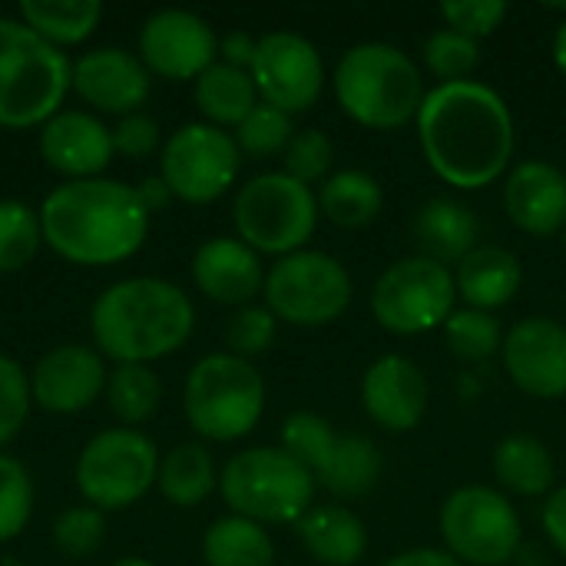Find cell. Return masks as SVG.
<instances>
[{"label":"cell","mask_w":566,"mask_h":566,"mask_svg":"<svg viewBox=\"0 0 566 566\" xmlns=\"http://www.w3.org/2000/svg\"><path fill=\"white\" fill-rule=\"evenodd\" d=\"M428 166L458 189L497 182L514 156V116L501 93L478 80L434 86L418 113Z\"/></svg>","instance_id":"1"},{"label":"cell","mask_w":566,"mask_h":566,"mask_svg":"<svg viewBox=\"0 0 566 566\" xmlns=\"http://www.w3.org/2000/svg\"><path fill=\"white\" fill-rule=\"evenodd\" d=\"M43 239L76 265H113L139 252L149 209L136 186L116 179H76L53 189L40 209Z\"/></svg>","instance_id":"2"},{"label":"cell","mask_w":566,"mask_h":566,"mask_svg":"<svg viewBox=\"0 0 566 566\" xmlns=\"http://www.w3.org/2000/svg\"><path fill=\"white\" fill-rule=\"evenodd\" d=\"M189 295L163 279H126L109 285L90 315L96 348L119 365H146L172 355L192 335Z\"/></svg>","instance_id":"3"},{"label":"cell","mask_w":566,"mask_h":566,"mask_svg":"<svg viewBox=\"0 0 566 566\" xmlns=\"http://www.w3.org/2000/svg\"><path fill=\"white\" fill-rule=\"evenodd\" d=\"M338 106L368 129H401L418 119L424 80L418 63L391 43H358L335 66Z\"/></svg>","instance_id":"4"},{"label":"cell","mask_w":566,"mask_h":566,"mask_svg":"<svg viewBox=\"0 0 566 566\" xmlns=\"http://www.w3.org/2000/svg\"><path fill=\"white\" fill-rule=\"evenodd\" d=\"M70 86L73 66L66 53L27 23L0 17V126L30 129L50 123Z\"/></svg>","instance_id":"5"},{"label":"cell","mask_w":566,"mask_h":566,"mask_svg":"<svg viewBox=\"0 0 566 566\" xmlns=\"http://www.w3.org/2000/svg\"><path fill=\"white\" fill-rule=\"evenodd\" d=\"M222 501L255 524H298L315 504V478L285 448L239 451L219 478Z\"/></svg>","instance_id":"6"},{"label":"cell","mask_w":566,"mask_h":566,"mask_svg":"<svg viewBox=\"0 0 566 566\" xmlns=\"http://www.w3.org/2000/svg\"><path fill=\"white\" fill-rule=\"evenodd\" d=\"M186 421L209 441L245 438L265 411V381L239 355H206L186 378Z\"/></svg>","instance_id":"7"},{"label":"cell","mask_w":566,"mask_h":566,"mask_svg":"<svg viewBox=\"0 0 566 566\" xmlns=\"http://www.w3.org/2000/svg\"><path fill=\"white\" fill-rule=\"evenodd\" d=\"M239 239L265 255L302 252L318 226V199L308 186L285 172H262L249 179L235 196Z\"/></svg>","instance_id":"8"},{"label":"cell","mask_w":566,"mask_h":566,"mask_svg":"<svg viewBox=\"0 0 566 566\" xmlns=\"http://www.w3.org/2000/svg\"><path fill=\"white\" fill-rule=\"evenodd\" d=\"M262 295L275 318L318 328L342 318L352 305V275L335 255L302 249L269 269Z\"/></svg>","instance_id":"9"},{"label":"cell","mask_w":566,"mask_h":566,"mask_svg":"<svg viewBox=\"0 0 566 566\" xmlns=\"http://www.w3.org/2000/svg\"><path fill=\"white\" fill-rule=\"evenodd\" d=\"M454 272L434 259L408 255L388 265L371 289V315L391 335H424L454 315Z\"/></svg>","instance_id":"10"},{"label":"cell","mask_w":566,"mask_h":566,"mask_svg":"<svg viewBox=\"0 0 566 566\" xmlns=\"http://www.w3.org/2000/svg\"><path fill=\"white\" fill-rule=\"evenodd\" d=\"M159 478L156 444L133 428L99 431L76 461V488L96 511H123Z\"/></svg>","instance_id":"11"},{"label":"cell","mask_w":566,"mask_h":566,"mask_svg":"<svg viewBox=\"0 0 566 566\" xmlns=\"http://www.w3.org/2000/svg\"><path fill=\"white\" fill-rule=\"evenodd\" d=\"M441 537L461 564L504 566L521 551V517L501 491L468 484L444 501Z\"/></svg>","instance_id":"12"},{"label":"cell","mask_w":566,"mask_h":566,"mask_svg":"<svg viewBox=\"0 0 566 566\" xmlns=\"http://www.w3.org/2000/svg\"><path fill=\"white\" fill-rule=\"evenodd\" d=\"M242 166L235 136L209 123H189L163 146V182L172 196L192 206L216 202L229 192Z\"/></svg>","instance_id":"13"},{"label":"cell","mask_w":566,"mask_h":566,"mask_svg":"<svg viewBox=\"0 0 566 566\" xmlns=\"http://www.w3.org/2000/svg\"><path fill=\"white\" fill-rule=\"evenodd\" d=\"M252 80L262 96V103L282 109V113H305L318 103L325 90V63L312 40L279 30L265 33L259 40L255 60H252Z\"/></svg>","instance_id":"14"},{"label":"cell","mask_w":566,"mask_h":566,"mask_svg":"<svg viewBox=\"0 0 566 566\" xmlns=\"http://www.w3.org/2000/svg\"><path fill=\"white\" fill-rule=\"evenodd\" d=\"M143 66L166 80H199L219 53L212 27L189 10H159L139 33Z\"/></svg>","instance_id":"15"},{"label":"cell","mask_w":566,"mask_h":566,"mask_svg":"<svg viewBox=\"0 0 566 566\" xmlns=\"http://www.w3.org/2000/svg\"><path fill=\"white\" fill-rule=\"evenodd\" d=\"M504 371L531 398L566 395V325L554 318H524L504 335Z\"/></svg>","instance_id":"16"},{"label":"cell","mask_w":566,"mask_h":566,"mask_svg":"<svg viewBox=\"0 0 566 566\" xmlns=\"http://www.w3.org/2000/svg\"><path fill=\"white\" fill-rule=\"evenodd\" d=\"M106 385L99 352L86 345H60L46 352L30 375V398L56 415H76L90 408Z\"/></svg>","instance_id":"17"},{"label":"cell","mask_w":566,"mask_h":566,"mask_svg":"<svg viewBox=\"0 0 566 566\" xmlns=\"http://www.w3.org/2000/svg\"><path fill=\"white\" fill-rule=\"evenodd\" d=\"M428 378L405 355L378 358L361 378V405L375 424L385 431H411L428 411Z\"/></svg>","instance_id":"18"},{"label":"cell","mask_w":566,"mask_h":566,"mask_svg":"<svg viewBox=\"0 0 566 566\" xmlns=\"http://www.w3.org/2000/svg\"><path fill=\"white\" fill-rule=\"evenodd\" d=\"M507 219L537 239H551L566 229V172L547 159H527L514 166L504 186Z\"/></svg>","instance_id":"19"},{"label":"cell","mask_w":566,"mask_h":566,"mask_svg":"<svg viewBox=\"0 0 566 566\" xmlns=\"http://www.w3.org/2000/svg\"><path fill=\"white\" fill-rule=\"evenodd\" d=\"M73 90L103 113L133 116L149 96V70L133 53L103 46L76 60Z\"/></svg>","instance_id":"20"},{"label":"cell","mask_w":566,"mask_h":566,"mask_svg":"<svg viewBox=\"0 0 566 566\" xmlns=\"http://www.w3.org/2000/svg\"><path fill=\"white\" fill-rule=\"evenodd\" d=\"M40 153L50 169L60 176L76 179H96L109 159H113V129H106L96 116L90 113H56L50 123H43L40 133Z\"/></svg>","instance_id":"21"},{"label":"cell","mask_w":566,"mask_h":566,"mask_svg":"<svg viewBox=\"0 0 566 566\" xmlns=\"http://www.w3.org/2000/svg\"><path fill=\"white\" fill-rule=\"evenodd\" d=\"M192 279L199 292H206L212 302L242 308L265 285L259 252L249 249L242 239H209L206 245H199L192 259Z\"/></svg>","instance_id":"22"},{"label":"cell","mask_w":566,"mask_h":566,"mask_svg":"<svg viewBox=\"0 0 566 566\" xmlns=\"http://www.w3.org/2000/svg\"><path fill=\"white\" fill-rule=\"evenodd\" d=\"M415 245L424 259H434L441 265H458L478 249L481 239V222L471 212V206L451 199V196H434L428 199L418 216H415Z\"/></svg>","instance_id":"23"},{"label":"cell","mask_w":566,"mask_h":566,"mask_svg":"<svg viewBox=\"0 0 566 566\" xmlns=\"http://www.w3.org/2000/svg\"><path fill=\"white\" fill-rule=\"evenodd\" d=\"M521 259L504 245H478L468 259L458 262L454 285L468 308L494 312L521 292Z\"/></svg>","instance_id":"24"},{"label":"cell","mask_w":566,"mask_h":566,"mask_svg":"<svg viewBox=\"0 0 566 566\" xmlns=\"http://www.w3.org/2000/svg\"><path fill=\"white\" fill-rule=\"evenodd\" d=\"M298 541L305 551L325 566H355L368 551V531L355 511L338 504L312 507L298 524Z\"/></svg>","instance_id":"25"},{"label":"cell","mask_w":566,"mask_h":566,"mask_svg":"<svg viewBox=\"0 0 566 566\" xmlns=\"http://www.w3.org/2000/svg\"><path fill=\"white\" fill-rule=\"evenodd\" d=\"M381 451L365 434H338L332 454L315 474V484L335 497H365L381 481Z\"/></svg>","instance_id":"26"},{"label":"cell","mask_w":566,"mask_h":566,"mask_svg":"<svg viewBox=\"0 0 566 566\" xmlns=\"http://www.w3.org/2000/svg\"><path fill=\"white\" fill-rule=\"evenodd\" d=\"M196 106L209 119V126H239L255 106H259V90L249 70L229 66V63H212L199 80H196Z\"/></svg>","instance_id":"27"},{"label":"cell","mask_w":566,"mask_h":566,"mask_svg":"<svg viewBox=\"0 0 566 566\" xmlns=\"http://www.w3.org/2000/svg\"><path fill=\"white\" fill-rule=\"evenodd\" d=\"M315 199H318V212H325L342 229L371 226L385 206L381 182L365 169H345L328 176Z\"/></svg>","instance_id":"28"},{"label":"cell","mask_w":566,"mask_h":566,"mask_svg":"<svg viewBox=\"0 0 566 566\" xmlns=\"http://www.w3.org/2000/svg\"><path fill=\"white\" fill-rule=\"evenodd\" d=\"M554 458L544 441L511 434L494 448V478L521 497H541L554 488Z\"/></svg>","instance_id":"29"},{"label":"cell","mask_w":566,"mask_h":566,"mask_svg":"<svg viewBox=\"0 0 566 566\" xmlns=\"http://www.w3.org/2000/svg\"><path fill=\"white\" fill-rule=\"evenodd\" d=\"M202 557L209 566H272L275 544L262 524L232 514L206 531Z\"/></svg>","instance_id":"30"},{"label":"cell","mask_w":566,"mask_h":566,"mask_svg":"<svg viewBox=\"0 0 566 566\" xmlns=\"http://www.w3.org/2000/svg\"><path fill=\"white\" fill-rule=\"evenodd\" d=\"M156 481H159V491L169 504L196 507L212 494L219 474H216L212 454L202 444H179L159 461Z\"/></svg>","instance_id":"31"},{"label":"cell","mask_w":566,"mask_h":566,"mask_svg":"<svg viewBox=\"0 0 566 566\" xmlns=\"http://www.w3.org/2000/svg\"><path fill=\"white\" fill-rule=\"evenodd\" d=\"M20 17L53 46H70L83 43L96 30L103 7L96 0H23Z\"/></svg>","instance_id":"32"},{"label":"cell","mask_w":566,"mask_h":566,"mask_svg":"<svg viewBox=\"0 0 566 566\" xmlns=\"http://www.w3.org/2000/svg\"><path fill=\"white\" fill-rule=\"evenodd\" d=\"M106 398L123 424H143L156 415L163 385L146 365H119L106 381Z\"/></svg>","instance_id":"33"},{"label":"cell","mask_w":566,"mask_h":566,"mask_svg":"<svg viewBox=\"0 0 566 566\" xmlns=\"http://www.w3.org/2000/svg\"><path fill=\"white\" fill-rule=\"evenodd\" d=\"M444 342L458 361L481 365V361H491L504 348V332L491 312L454 308V315L444 322Z\"/></svg>","instance_id":"34"},{"label":"cell","mask_w":566,"mask_h":566,"mask_svg":"<svg viewBox=\"0 0 566 566\" xmlns=\"http://www.w3.org/2000/svg\"><path fill=\"white\" fill-rule=\"evenodd\" d=\"M40 216L17 199L0 202V272H20L40 249Z\"/></svg>","instance_id":"35"},{"label":"cell","mask_w":566,"mask_h":566,"mask_svg":"<svg viewBox=\"0 0 566 566\" xmlns=\"http://www.w3.org/2000/svg\"><path fill=\"white\" fill-rule=\"evenodd\" d=\"M338 431L315 411H295L282 424V448L315 478L325 458L332 454Z\"/></svg>","instance_id":"36"},{"label":"cell","mask_w":566,"mask_h":566,"mask_svg":"<svg viewBox=\"0 0 566 566\" xmlns=\"http://www.w3.org/2000/svg\"><path fill=\"white\" fill-rule=\"evenodd\" d=\"M481 63L478 40L454 33V30H438L424 40V66L441 80V83H464Z\"/></svg>","instance_id":"37"},{"label":"cell","mask_w":566,"mask_h":566,"mask_svg":"<svg viewBox=\"0 0 566 566\" xmlns=\"http://www.w3.org/2000/svg\"><path fill=\"white\" fill-rule=\"evenodd\" d=\"M295 126L292 116L259 103L239 126H235V146L249 156H272V153H285V146L292 143Z\"/></svg>","instance_id":"38"},{"label":"cell","mask_w":566,"mask_h":566,"mask_svg":"<svg viewBox=\"0 0 566 566\" xmlns=\"http://www.w3.org/2000/svg\"><path fill=\"white\" fill-rule=\"evenodd\" d=\"M33 511V484L17 458L0 454V544L13 541Z\"/></svg>","instance_id":"39"},{"label":"cell","mask_w":566,"mask_h":566,"mask_svg":"<svg viewBox=\"0 0 566 566\" xmlns=\"http://www.w3.org/2000/svg\"><path fill=\"white\" fill-rule=\"evenodd\" d=\"M335 163V146L322 129H302L285 146V176L298 179L302 186L325 182Z\"/></svg>","instance_id":"40"},{"label":"cell","mask_w":566,"mask_h":566,"mask_svg":"<svg viewBox=\"0 0 566 566\" xmlns=\"http://www.w3.org/2000/svg\"><path fill=\"white\" fill-rule=\"evenodd\" d=\"M106 534L103 511L96 507H70L56 517L53 524V547L66 557H90Z\"/></svg>","instance_id":"41"},{"label":"cell","mask_w":566,"mask_h":566,"mask_svg":"<svg viewBox=\"0 0 566 566\" xmlns=\"http://www.w3.org/2000/svg\"><path fill=\"white\" fill-rule=\"evenodd\" d=\"M30 411V381L13 358L0 355V448L17 438Z\"/></svg>","instance_id":"42"},{"label":"cell","mask_w":566,"mask_h":566,"mask_svg":"<svg viewBox=\"0 0 566 566\" xmlns=\"http://www.w3.org/2000/svg\"><path fill=\"white\" fill-rule=\"evenodd\" d=\"M226 342H229L232 355H239L245 361L252 355H262L275 342V315L269 308H259V305L239 308L226 328Z\"/></svg>","instance_id":"43"},{"label":"cell","mask_w":566,"mask_h":566,"mask_svg":"<svg viewBox=\"0 0 566 566\" xmlns=\"http://www.w3.org/2000/svg\"><path fill=\"white\" fill-rule=\"evenodd\" d=\"M441 17L448 20V30L481 40V36H491L504 23L507 3L504 0H448L441 3Z\"/></svg>","instance_id":"44"},{"label":"cell","mask_w":566,"mask_h":566,"mask_svg":"<svg viewBox=\"0 0 566 566\" xmlns=\"http://www.w3.org/2000/svg\"><path fill=\"white\" fill-rule=\"evenodd\" d=\"M156 146H159V126H156V119H149L146 113L123 116L119 126L113 129V149L123 153V156L143 159V156H149Z\"/></svg>","instance_id":"45"},{"label":"cell","mask_w":566,"mask_h":566,"mask_svg":"<svg viewBox=\"0 0 566 566\" xmlns=\"http://www.w3.org/2000/svg\"><path fill=\"white\" fill-rule=\"evenodd\" d=\"M541 524H544L547 541L566 557V488H560L557 494L547 497L544 514H541Z\"/></svg>","instance_id":"46"},{"label":"cell","mask_w":566,"mask_h":566,"mask_svg":"<svg viewBox=\"0 0 566 566\" xmlns=\"http://www.w3.org/2000/svg\"><path fill=\"white\" fill-rule=\"evenodd\" d=\"M255 50H259V40H252V36H249V33H242V30H235V33L222 36V43H219L222 63L239 66V70H252Z\"/></svg>","instance_id":"47"},{"label":"cell","mask_w":566,"mask_h":566,"mask_svg":"<svg viewBox=\"0 0 566 566\" xmlns=\"http://www.w3.org/2000/svg\"><path fill=\"white\" fill-rule=\"evenodd\" d=\"M381 566H464L458 557H451L448 551H434V547H415L405 554H395L388 564Z\"/></svg>","instance_id":"48"},{"label":"cell","mask_w":566,"mask_h":566,"mask_svg":"<svg viewBox=\"0 0 566 566\" xmlns=\"http://www.w3.org/2000/svg\"><path fill=\"white\" fill-rule=\"evenodd\" d=\"M136 192H139V199H143V206H146L149 212L163 209V206L172 199V192H169V186L163 182V176H159V179H156V176L143 179V182L136 186Z\"/></svg>","instance_id":"49"},{"label":"cell","mask_w":566,"mask_h":566,"mask_svg":"<svg viewBox=\"0 0 566 566\" xmlns=\"http://www.w3.org/2000/svg\"><path fill=\"white\" fill-rule=\"evenodd\" d=\"M554 60H557L560 73H564V76H566V20H564V23H560L557 36H554Z\"/></svg>","instance_id":"50"},{"label":"cell","mask_w":566,"mask_h":566,"mask_svg":"<svg viewBox=\"0 0 566 566\" xmlns=\"http://www.w3.org/2000/svg\"><path fill=\"white\" fill-rule=\"evenodd\" d=\"M113 566H156V564H149V560H143V557H123L119 564H113Z\"/></svg>","instance_id":"51"},{"label":"cell","mask_w":566,"mask_h":566,"mask_svg":"<svg viewBox=\"0 0 566 566\" xmlns=\"http://www.w3.org/2000/svg\"><path fill=\"white\" fill-rule=\"evenodd\" d=\"M3 566H23V564H17V560H3Z\"/></svg>","instance_id":"52"},{"label":"cell","mask_w":566,"mask_h":566,"mask_svg":"<svg viewBox=\"0 0 566 566\" xmlns=\"http://www.w3.org/2000/svg\"><path fill=\"white\" fill-rule=\"evenodd\" d=\"M564 232H566V229H564ZM564 242H566V239H564Z\"/></svg>","instance_id":"53"}]
</instances>
